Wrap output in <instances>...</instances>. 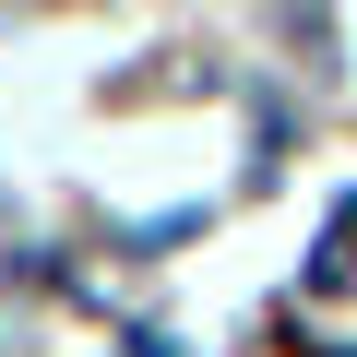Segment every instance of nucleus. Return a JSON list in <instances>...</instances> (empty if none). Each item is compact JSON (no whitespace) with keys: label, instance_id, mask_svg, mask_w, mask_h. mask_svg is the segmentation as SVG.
<instances>
[{"label":"nucleus","instance_id":"obj_1","mask_svg":"<svg viewBox=\"0 0 357 357\" xmlns=\"http://www.w3.org/2000/svg\"><path fill=\"white\" fill-rule=\"evenodd\" d=\"M345 274H357V203L333 215V238H321V262H310V286H345Z\"/></svg>","mask_w":357,"mask_h":357}]
</instances>
